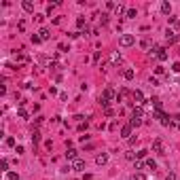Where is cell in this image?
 Returning <instances> with one entry per match:
<instances>
[{
  "instance_id": "obj_16",
  "label": "cell",
  "mask_w": 180,
  "mask_h": 180,
  "mask_svg": "<svg viewBox=\"0 0 180 180\" xmlns=\"http://www.w3.org/2000/svg\"><path fill=\"white\" fill-rule=\"evenodd\" d=\"M129 125H131V127H140V125H142V119H136V116H131V119H129Z\"/></svg>"
},
{
  "instance_id": "obj_22",
  "label": "cell",
  "mask_w": 180,
  "mask_h": 180,
  "mask_svg": "<svg viewBox=\"0 0 180 180\" xmlns=\"http://www.w3.org/2000/svg\"><path fill=\"white\" fill-rule=\"evenodd\" d=\"M144 165H146L148 169H157V163H155L152 159H146V163H144Z\"/></svg>"
},
{
  "instance_id": "obj_33",
  "label": "cell",
  "mask_w": 180,
  "mask_h": 180,
  "mask_svg": "<svg viewBox=\"0 0 180 180\" xmlns=\"http://www.w3.org/2000/svg\"><path fill=\"white\" fill-rule=\"evenodd\" d=\"M172 70H174V72H176V74H178V72H180V61H176V64L172 66Z\"/></svg>"
},
{
  "instance_id": "obj_17",
  "label": "cell",
  "mask_w": 180,
  "mask_h": 180,
  "mask_svg": "<svg viewBox=\"0 0 180 180\" xmlns=\"http://www.w3.org/2000/svg\"><path fill=\"white\" fill-rule=\"evenodd\" d=\"M38 34H40V38H42V40H47V38H51V32H49L47 28H42V30H40Z\"/></svg>"
},
{
  "instance_id": "obj_11",
  "label": "cell",
  "mask_w": 180,
  "mask_h": 180,
  "mask_svg": "<svg viewBox=\"0 0 180 180\" xmlns=\"http://www.w3.org/2000/svg\"><path fill=\"white\" fill-rule=\"evenodd\" d=\"M161 13L169 15V13H172V4H169V2H161Z\"/></svg>"
},
{
  "instance_id": "obj_24",
  "label": "cell",
  "mask_w": 180,
  "mask_h": 180,
  "mask_svg": "<svg viewBox=\"0 0 180 180\" xmlns=\"http://www.w3.org/2000/svg\"><path fill=\"white\" fill-rule=\"evenodd\" d=\"M6 180H19V174H17V172H8L6 174Z\"/></svg>"
},
{
  "instance_id": "obj_18",
  "label": "cell",
  "mask_w": 180,
  "mask_h": 180,
  "mask_svg": "<svg viewBox=\"0 0 180 180\" xmlns=\"http://www.w3.org/2000/svg\"><path fill=\"white\" fill-rule=\"evenodd\" d=\"M32 142H34V144H38V142H40V131H38V129H34V131H32Z\"/></svg>"
},
{
  "instance_id": "obj_4",
  "label": "cell",
  "mask_w": 180,
  "mask_h": 180,
  "mask_svg": "<svg viewBox=\"0 0 180 180\" xmlns=\"http://www.w3.org/2000/svg\"><path fill=\"white\" fill-rule=\"evenodd\" d=\"M131 95H133V100H136V104H146V102H144V93L140 91V89H136Z\"/></svg>"
},
{
  "instance_id": "obj_15",
  "label": "cell",
  "mask_w": 180,
  "mask_h": 180,
  "mask_svg": "<svg viewBox=\"0 0 180 180\" xmlns=\"http://www.w3.org/2000/svg\"><path fill=\"white\" fill-rule=\"evenodd\" d=\"M119 61H121V55H119V53H116V51H114V53H110V64H114V66H116Z\"/></svg>"
},
{
  "instance_id": "obj_9",
  "label": "cell",
  "mask_w": 180,
  "mask_h": 180,
  "mask_svg": "<svg viewBox=\"0 0 180 180\" xmlns=\"http://www.w3.org/2000/svg\"><path fill=\"white\" fill-rule=\"evenodd\" d=\"M66 159H68V161H74V159H78V152H76L74 148H68V150H66Z\"/></svg>"
},
{
  "instance_id": "obj_30",
  "label": "cell",
  "mask_w": 180,
  "mask_h": 180,
  "mask_svg": "<svg viewBox=\"0 0 180 180\" xmlns=\"http://www.w3.org/2000/svg\"><path fill=\"white\" fill-rule=\"evenodd\" d=\"M146 152H148V150H138L136 157H138V159H144V157H146Z\"/></svg>"
},
{
  "instance_id": "obj_25",
  "label": "cell",
  "mask_w": 180,
  "mask_h": 180,
  "mask_svg": "<svg viewBox=\"0 0 180 180\" xmlns=\"http://www.w3.org/2000/svg\"><path fill=\"white\" fill-rule=\"evenodd\" d=\"M17 114H19L21 119H28V112H25V108H23V106H19V110H17Z\"/></svg>"
},
{
  "instance_id": "obj_12",
  "label": "cell",
  "mask_w": 180,
  "mask_h": 180,
  "mask_svg": "<svg viewBox=\"0 0 180 180\" xmlns=\"http://www.w3.org/2000/svg\"><path fill=\"white\" fill-rule=\"evenodd\" d=\"M102 97H104V100H112V97H114V91H112L110 87H106L104 93H102Z\"/></svg>"
},
{
  "instance_id": "obj_37",
  "label": "cell",
  "mask_w": 180,
  "mask_h": 180,
  "mask_svg": "<svg viewBox=\"0 0 180 180\" xmlns=\"http://www.w3.org/2000/svg\"><path fill=\"white\" fill-rule=\"evenodd\" d=\"M165 180H178V178H176V174H174V172H169V174H167V178H165Z\"/></svg>"
},
{
  "instance_id": "obj_28",
  "label": "cell",
  "mask_w": 180,
  "mask_h": 180,
  "mask_svg": "<svg viewBox=\"0 0 180 180\" xmlns=\"http://www.w3.org/2000/svg\"><path fill=\"white\" fill-rule=\"evenodd\" d=\"M85 17H78V19H76V25H78V28H85Z\"/></svg>"
},
{
  "instance_id": "obj_36",
  "label": "cell",
  "mask_w": 180,
  "mask_h": 180,
  "mask_svg": "<svg viewBox=\"0 0 180 180\" xmlns=\"http://www.w3.org/2000/svg\"><path fill=\"white\" fill-rule=\"evenodd\" d=\"M133 167H136V169H142V167H144V163H142V161H136V163H133Z\"/></svg>"
},
{
  "instance_id": "obj_34",
  "label": "cell",
  "mask_w": 180,
  "mask_h": 180,
  "mask_svg": "<svg viewBox=\"0 0 180 180\" xmlns=\"http://www.w3.org/2000/svg\"><path fill=\"white\" fill-rule=\"evenodd\" d=\"M100 57H102V53L95 51V53H93V61H100Z\"/></svg>"
},
{
  "instance_id": "obj_19",
  "label": "cell",
  "mask_w": 180,
  "mask_h": 180,
  "mask_svg": "<svg viewBox=\"0 0 180 180\" xmlns=\"http://www.w3.org/2000/svg\"><path fill=\"white\" fill-rule=\"evenodd\" d=\"M129 180H146V176H144L142 172H136V174H131V178Z\"/></svg>"
},
{
  "instance_id": "obj_38",
  "label": "cell",
  "mask_w": 180,
  "mask_h": 180,
  "mask_svg": "<svg viewBox=\"0 0 180 180\" xmlns=\"http://www.w3.org/2000/svg\"><path fill=\"white\" fill-rule=\"evenodd\" d=\"M125 157H127V159H136V152L129 150V152H125Z\"/></svg>"
},
{
  "instance_id": "obj_7",
  "label": "cell",
  "mask_w": 180,
  "mask_h": 180,
  "mask_svg": "<svg viewBox=\"0 0 180 180\" xmlns=\"http://www.w3.org/2000/svg\"><path fill=\"white\" fill-rule=\"evenodd\" d=\"M131 116H136V119H142V116H144V108H142V106H133Z\"/></svg>"
},
{
  "instance_id": "obj_35",
  "label": "cell",
  "mask_w": 180,
  "mask_h": 180,
  "mask_svg": "<svg viewBox=\"0 0 180 180\" xmlns=\"http://www.w3.org/2000/svg\"><path fill=\"white\" fill-rule=\"evenodd\" d=\"M6 146H15V138H6Z\"/></svg>"
},
{
  "instance_id": "obj_3",
  "label": "cell",
  "mask_w": 180,
  "mask_h": 180,
  "mask_svg": "<svg viewBox=\"0 0 180 180\" xmlns=\"http://www.w3.org/2000/svg\"><path fill=\"white\" fill-rule=\"evenodd\" d=\"M72 169H74V172H85V161L83 159H74L72 161Z\"/></svg>"
},
{
  "instance_id": "obj_5",
  "label": "cell",
  "mask_w": 180,
  "mask_h": 180,
  "mask_svg": "<svg viewBox=\"0 0 180 180\" xmlns=\"http://www.w3.org/2000/svg\"><path fill=\"white\" fill-rule=\"evenodd\" d=\"M131 129H133V127H131L129 123L123 125V127H121V136H123V138H131Z\"/></svg>"
},
{
  "instance_id": "obj_31",
  "label": "cell",
  "mask_w": 180,
  "mask_h": 180,
  "mask_svg": "<svg viewBox=\"0 0 180 180\" xmlns=\"http://www.w3.org/2000/svg\"><path fill=\"white\" fill-rule=\"evenodd\" d=\"M163 72H165L163 66H157V68H155V74H163Z\"/></svg>"
},
{
  "instance_id": "obj_26",
  "label": "cell",
  "mask_w": 180,
  "mask_h": 180,
  "mask_svg": "<svg viewBox=\"0 0 180 180\" xmlns=\"http://www.w3.org/2000/svg\"><path fill=\"white\" fill-rule=\"evenodd\" d=\"M32 42H34V44H40V42H42L40 34H32Z\"/></svg>"
},
{
  "instance_id": "obj_23",
  "label": "cell",
  "mask_w": 180,
  "mask_h": 180,
  "mask_svg": "<svg viewBox=\"0 0 180 180\" xmlns=\"http://www.w3.org/2000/svg\"><path fill=\"white\" fill-rule=\"evenodd\" d=\"M0 169H2L4 174H8V161H6V159H2V163H0Z\"/></svg>"
},
{
  "instance_id": "obj_6",
  "label": "cell",
  "mask_w": 180,
  "mask_h": 180,
  "mask_svg": "<svg viewBox=\"0 0 180 180\" xmlns=\"http://www.w3.org/2000/svg\"><path fill=\"white\" fill-rule=\"evenodd\" d=\"M165 40H167V44H174V42L178 40V36H176L172 30H167V32H165Z\"/></svg>"
},
{
  "instance_id": "obj_32",
  "label": "cell",
  "mask_w": 180,
  "mask_h": 180,
  "mask_svg": "<svg viewBox=\"0 0 180 180\" xmlns=\"http://www.w3.org/2000/svg\"><path fill=\"white\" fill-rule=\"evenodd\" d=\"M104 114H106V116H114V110H112V108H106Z\"/></svg>"
},
{
  "instance_id": "obj_39",
  "label": "cell",
  "mask_w": 180,
  "mask_h": 180,
  "mask_svg": "<svg viewBox=\"0 0 180 180\" xmlns=\"http://www.w3.org/2000/svg\"><path fill=\"white\" fill-rule=\"evenodd\" d=\"M176 127H178V129H180V121H176Z\"/></svg>"
},
{
  "instance_id": "obj_8",
  "label": "cell",
  "mask_w": 180,
  "mask_h": 180,
  "mask_svg": "<svg viewBox=\"0 0 180 180\" xmlns=\"http://www.w3.org/2000/svg\"><path fill=\"white\" fill-rule=\"evenodd\" d=\"M95 163H97V165H106V163H108V155H106V152L97 155V157H95Z\"/></svg>"
},
{
  "instance_id": "obj_27",
  "label": "cell",
  "mask_w": 180,
  "mask_h": 180,
  "mask_svg": "<svg viewBox=\"0 0 180 180\" xmlns=\"http://www.w3.org/2000/svg\"><path fill=\"white\" fill-rule=\"evenodd\" d=\"M100 104H102V108H104V110H106V108H110V106H108V104H110V102H108V100H104L102 95H100Z\"/></svg>"
},
{
  "instance_id": "obj_20",
  "label": "cell",
  "mask_w": 180,
  "mask_h": 180,
  "mask_svg": "<svg viewBox=\"0 0 180 180\" xmlns=\"http://www.w3.org/2000/svg\"><path fill=\"white\" fill-rule=\"evenodd\" d=\"M125 15H127V19H136V8H127V13H125Z\"/></svg>"
},
{
  "instance_id": "obj_10",
  "label": "cell",
  "mask_w": 180,
  "mask_h": 180,
  "mask_svg": "<svg viewBox=\"0 0 180 180\" xmlns=\"http://www.w3.org/2000/svg\"><path fill=\"white\" fill-rule=\"evenodd\" d=\"M21 6H23V11H28V13H32V11H34V2H32V0H23Z\"/></svg>"
},
{
  "instance_id": "obj_14",
  "label": "cell",
  "mask_w": 180,
  "mask_h": 180,
  "mask_svg": "<svg viewBox=\"0 0 180 180\" xmlns=\"http://www.w3.org/2000/svg\"><path fill=\"white\" fill-rule=\"evenodd\" d=\"M157 57H159L161 61H165V59H167V51H165L163 47H159V51H157Z\"/></svg>"
},
{
  "instance_id": "obj_1",
  "label": "cell",
  "mask_w": 180,
  "mask_h": 180,
  "mask_svg": "<svg viewBox=\"0 0 180 180\" xmlns=\"http://www.w3.org/2000/svg\"><path fill=\"white\" fill-rule=\"evenodd\" d=\"M133 42H136V36H133V34H123L121 38H119V44H121V47H131Z\"/></svg>"
},
{
  "instance_id": "obj_13",
  "label": "cell",
  "mask_w": 180,
  "mask_h": 180,
  "mask_svg": "<svg viewBox=\"0 0 180 180\" xmlns=\"http://www.w3.org/2000/svg\"><path fill=\"white\" fill-rule=\"evenodd\" d=\"M133 76H136V72H133L131 68H127V70H123V78H125V80H131Z\"/></svg>"
},
{
  "instance_id": "obj_2",
  "label": "cell",
  "mask_w": 180,
  "mask_h": 180,
  "mask_svg": "<svg viewBox=\"0 0 180 180\" xmlns=\"http://www.w3.org/2000/svg\"><path fill=\"white\" fill-rule=\"evenodd\" d=\"M152 152H157V155H165L163 140H161V138H155V140H152Z\"/></svg>"
},
{
  "instance_id": "obj_21",
  "label": "cell",
  "mask_w": 180,
  "mask_h": 180,
  "mask_svg": "<svg viewBox=\"0 0 180 180\" xmlns=\"http://www.w3.org/2000/svg\"><path fill=\"white\" fill-rule=\"evenodd\" d=\"M114 13H116V17H119V15H123V13H127V11H125V6H123V4H116V8H114Z\"/></svg>"
},
{
  "instance_id": "obj_29",
  "label": "cell",
  "mask_w": 180,
  "mask_h": 180,
  "mask_svg": "<svg viewBox=\"0 0 180 180\" xmlns=\"http://www.w3.org/2000/svg\"><path fill=\"white\" fill-rule=\"evenodd\" d=\"M100 23H102V25H106V23H108V15H106V13H102V17H100Z\"/></svg>"
}]
</instances>
